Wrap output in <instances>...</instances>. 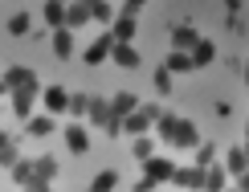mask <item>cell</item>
Wrapping results in <instances>:
<instances>
[{
  "label": "cell",
  "instance_id": "1",
  "mask_svg": "<svg viewBox=\"0 0 249 192\" xmlns=\"http://www.w3.org/2000/svg\"><path fill=\"white\" fill-rule=\"evenodd\" d=\"M4 82H8V90H41V82H37V74L29 70V66H8V74H4Z\"/></svg>",
  "mask_w": 249,
  "mask_h": 192
},
{
  "label": "cell",
  "instance_id": "2",
  "mask_svg": "<svg viewBox=\"0 0 249 192\" xmlns=\"http://www.w3.org/2000/svg\"><path fill=\"white\" fill-rule=\"evenodd\" d=\"M168 143L172 147H200V131H196V123L192 119H180V123H176V131L168 135Z\"/></svg>",
  "mask_w": 249,
  "mask_h": 192
},
{
  "label": "cell",
  "instance_id": "3",
  "mask_svg": "<svg viewBox=\"0 0 249 192\" xmlns=\"http://www.w3.org/2000/svg\"><path fill=\"white\" fill-rule=\"evenodd\" d=\"M115 45H119V41H115V33H102V37L94 41V45L82 53V61H86V66H98V61H107L110 53H115Z\"/></svg>",
  "mask_w": 249,
  "mask_h": 192
},
{
  "label": "cell",
  "instance_id": "4",
  "mask_svg": "<svg viewBox=\"0 0 249 192\" xmlns=\"http://www.w3.org/2000/svg\"><path fill=\"white\" fill-rule=\"evenodd\" d=\"M110 33H115V41L131 45L135 33H139V17H135V13H119V17H115V25H110Z\"/></svg>",
  "mask_w": 249,
  "mask_h": 192
},
{
  "label": "cell",
  "instance_id": "5",
  "mask_svg": "<svg viewBox=\"0 0 249 192\" xmlns=\"http://www.w3.org/2000/svg\"><path fill=\"white\" fill-rule=\"evenodd\" d=\"M143 176H151L155 184H163V180L176 176V164H172V159H163V155H151V159H143Z\"/></svg>",
  "mask_w": 249,
  "mask_h": 192
},
{
  "label": "cell",
  "instance_id": "6",
  "mask_svg": "<svg viewBox=\"0 0 249 192\" xmlns=\"http://www.w3.org/2000/svg\"><path fill=\"white\" fill-rule=\"evenodd\" d=\"M204 172H209V168H200V164H192V168H176L172 184H180V188L196 192V188H204Z\"/></svg>",
  "mask_w": 249,
  "mask_h": 192
},
{
  "label": "cell",
  "instance_id": "7",
  "mask_svg": "<svg viewBox=\"0 0 249 192\" xmlns=\"http://www.w3.org/2000/svg\"><path fill=\"white\" fill-rule=\"evenodd\" d=\"M41 102H45L49 115H61V111H70V90L66 86H45L41 90Z\"/></svg>",
  "mask_w": 249,
  "mask_h": 192
},
{
  "label": "cell",
  "instance_id": "8",
  "mask_svg": "<svg viewBox=\"0 0 249 192\" xmlns=\"http://www.w3.org/2000/svg\"><path fill=\"white\" fill-rule=\"evenodd\" d=\"M86 119L107 131V123L115 119V106H110V98H98V94H94V98H90V115H86Z\"/></svg>",
  "mask_w": 249,
  "mask_h": 192
},
{
  "label": "cell",
  "instance_id": "9",
  "mask_svg": "<svg viewBox=\"0 0 249 192\" xmlns=\"http://www.w3.org/2000/svg\"><path fill=\"white\" fill-rule=\"evenodd\" d=\"M61 135H66V147H70V152H74V155L90 152V135H86V127H82V123H70V127H66V131H61Z\"/></svg>",
  "mask_w": 249,
  "mask_h": 192
},
{
  "label": "cell",
  "instance_id": "10",
  "mask_svg": "<svg viewBox=\"0 0 249 192\" xmlns=\"http://www.w3.org/2000/svg\"><path fill=\"white\" fill-rule=\"evenodd\" d=\"M86 20H94V13H90L86 0H74V4H66V29H82Z\"/></svg>",
  "mask_w": 249,
  "mask_h": 192
},
{
  "label": "cell",
  "instance_id": "11",
  "mask_svg": "<svg viewBox=\"0 0 249 192\" xmlns=\"http://www.w3.org/2000/svg\"><path fill=\"white\" fill-rule=\"evenodd\" d=\"M213 61H216V45H213L209 37H200V41L192 45V66L204 70V66H213Z\"/></svg>",
  "mask_w": 249,
  "mask_h": 192
},
{
  "label": "cell",
  "instance_id": "12",
  "mask_svg": "<svg viewBox=\"0 0 249 192\" xmlns=\"http://www.w3.org/2000/svg\"><path fill=\"white\" fill-rule=\"evenodd\" d=\"M37 94H41V90H17V94H13V111H17V119H25V123L33 119V102H37Z\"/></svg>",
  "mask_w": 249,
  "mask_h": 192
},
{
  "label": "cell",
  "instance_id": "13",
  "mask_svg": "<svg viewBox=\"0 0 249 192\" xmlns=\"http://www.w3.org/2000/svg\"><path fill=\"white\" fill-rule=\"evenodd\" d=\"M147 131H151V119L143 111H135V115L123 119V135H131V139H139V135H147Z\"/></svg>",
  "mask_w": 249,
  "mask_h": 192
},
{
  "label": "cell",
  "instance_id": "14",
  "mask_svg": "<svg viewBox=\"0 0 249 192\" xmlns=\"http://www.w3.org/2000/svg\"><path fill=\"white\" fill-rule=\"evenodd\" d=\"M163 66H168L172 74H192L196 66H192V53L188 49H172L168 58H163Z\"/></svg>",
  "mask_w": 249,
  "mask_h": 192
},
{
  "label": "cell",
  "instance_id": "15",
  "mask_svg": "<svg viewBox=\"0 0 249 192\" xmlns=\"http://www.w3.org/2000/svg\"><path fill=\"white\" fill-rule=\"evenodd\" d=\"M110 106H115V115H119V119H127V115H135V111H139V94L119 90L115 98H110Z\"/></svg>",
  "mask_w": 249,
  "mask_h": 192
},
{
  "label": "cell",
  "instance_id": "16",
  "mask_svg": "<svg viewBox=\"0 0 249 192\" xmlns=\"http://www.w3.org/2000/svg\"><path fill=\"white\" fill-rule=\"evenodd\" d=\"M110 61H115L119 70H135V66H139V49H135V45H123V41H119L115 53H110Z\"/></svg>",
  "mask_w": 249,
  "mask_h": 192
},
{
  "label": "cell",
  "instance_id": "17",
  "mask_svg": "<svg viewBox=\"0 0 249 192\" xmlns=\"http://www.w3.org/2000/svg\"><path fill=\"white\" fill-rule=\"evenodd\" d=\"M196 41H200V33H196L192 25H176V29H172V49H188V53H192Z\"/></svg>",
  "mask_w": 249,
  "mask_h": 192
},
{
  "label": "cell",
  "instance_id": "18",
  "mask_svg": "<svg viewBox=\"0 0 249 192\" xmlns=\"http://www.w3.org/2000/svg\"><path fill=\"white\" fill-rule=\"evenodd\" d=\"M225 180H229V168L209 164V172H204V192H225Z\"/></svg>",
  "mask_w": 249,
  "mask_h": 192
},
{
  "label": "cell",
  "instance_id": "19",
  "mask_svg": "<svg viewBox=\"0 0 249 192\" xmlns=\"http://www.w3.org/2000/svg\"><path fill=\"white\" fill-rule=\"evenodd\" d=\"M41 17H45V25H49V29H66V4H61V0H45Z\"/></svg>",
  "mask_w": 249,
  "mask_h": 192
},
{
  "label": "cell",
  "instance_id": "20",
  "mask_svg": "<svg viewBox=\"0 0 249 192\" xmlns=\"http://www.w3.org/2000/svg\"><path fill=\"white\" fill-rule=\"evenodd\" d=\"M225 168H229V176L237 180V176H245L249 172V155H245V147H233L229 155H225Z\"/></svg>",
  "mask_w": 249,
  "mask_h": 192
},
{
  "label": "cell",
  "instance_id": "21",
  "mask_svg": "<svg viewBox=\"0 0 249 192\" xmlns=\"http://www.w3.org/2000/svg\"><path fill=\"white\" fill-rule=\"evenodd\" d=\"M25 131L33 135V139H45V135H53V115H33V119L25 123Z\"/></svg>",
  "mask_w": 249,
  "mask_h": 192
},
{
  "label": "cell",
  "instance_id": "22",
  "mask_svg": "<svg viewBox=\"0 0 249 192\" xmlns=\"http://www.w3.org/2000/svg\"><path fill=\"white\" fill-rule=\"evenodd\" d=\"M53 53H57L61 61L74 53V29H53Z\"/></svg>",
  "mask_w": 249,
  "mask_h": 192
},
{
  "label": "cell",
  "instance_id": "23",
  "mask_svg": "<svg viewBox=\"0 0 249 192\" xmlns=\"http://www.w3.org/2000/svg\"><path fill=\"white\" fill-rule=\"evenodd\" d=\"M33 172H37L33 180H45V184H53V176H57V159H53V155H37V159H33Z\"/></svg>",
  "mask_w": 249,
  "mask_h": 192
},
{
  "label": "cell",
  "instance_id": "24",
  "mask_svg": "<svg viewBox=\"0 0 249 192\" xmlns=\"http://www.w3.org/2000/svg\"><path fill=\"white\" fill-rule=\"evenodd\" d=\"M8 33L13 37H33V17L29 13H13L8 17Z\"/></svg>",
  "mask_w": 249,
  "mask_h": 192
},
{
  "label": "cell",
  "instance_id": "25",
  "mask_svg": "<svg viewBox=\"0 0 249 192\" xmlns=\"http://www.w3.org/2000/svg\"><path fill=\"white\" fill-rule=\"evenodd\" d=\"M115 188H119V172H110V168L90 180V192H115Z\"/></svg>",
  "mask_w": 249,
  "mask_h": 192
},
{
  "label": "cell",
  "instance_id": "26",
  "mask_svg": "<svg viewBox=\"0 0 249 192\" xmlns=\"http://www.w3.org/2000/svg\"><path fill=\"white\" fill-rule=\"evenodd\" d=\"M8 172H13V180H17V184H20V188H25V184H29V180H33V176H37V172H33V159H17V164H13V168H8Z\"/></svg>",
  "mask_w": 249,
  "mask_h": 192
},
{
  "label": "cell",
  "instance_id": "27",
  "mask_svg": "<svg viewBox=\"0 0 249 192\" xmlns=\"http://www.w3.org/2000/svg\"><path fill=\"white\" fill-rule=\"evenodd\" d=\"M131 155L135 159H151L155 155V143L147 139V135H139V139H131Z\"/></svg>",
  "mask_w": 249,
  "mask_h": 192
},
{
  "label": "cell",
  "instance_id": "28",
  "mask_svg": "<svg viewBox=\"0 0 249 192\" xmlns=\"http://www.w3.org/2000/svg\"><path fill=\"white\" fill-rule=\"evenodd\" d=\"M90 98H94V94H70V115H74V119L90 115Z\"/></svg>",
  "mask_w": 249,
  "mask_h": 192
},
{
  "label": "cell",
  "instance_id": "29",
  "mask_svg": "<svg viewBox=\"0 0 249 192\" xmlns=\"http://www.w3.org/2000/svg\"><path fill=\"white\" fill-rule=\"evenodd\" d=\"M176 123H180V115H168V111L155 119V131H160V139H168V135L176 131Z\"/></svg>",
  "mask_w": 249,
  "mask_h": 192
},
{
  "label": "cell",
  "instance_id": "30",
  "mask_svg": "<svg viewBox=\"0 0 249 192\" xmlns=\"http://www.w3.org/2000/svg\"><path fill=\"white\" fill-rule=\"evenodd\" d=\"M155 90H160L163 98L172 94V70H168V66H160V70H155Z\"/></svg>",
  "mask_w": 249,
  "mask_h": 192
},
{
  "label": "cell",
  "instance_id": "31",
  "mask_svg": "<svg viewBox=\"0 0 249 192\" xmlns=\"http://www.w3.org/2000/svg\"><path fill=\"white\" fill-rule=\"evenodd\" d=\"M90 13H94V20H102V25H115V8H110L107 0H102V4H94Z\"/></svg>",
  "mask_w": 249,
  "mask_h": 192
},
{
  "label": "cell",
  "instance_id": "32",
  "mask_svg": "<svg viewBox=\"0 0 249 192\" xmlns=\"http://www.w3.org/2000/svg\"><path fill=\"white\" fill-rule=\"evenodd\" d=\"M213 159H216V147H213V143H200V147H196V164H200V168H209Z\"/></svg>",
  "mask_w": 249,
  "mask_h": 192
},
{
  "label": "cell",
  "instance_id": "33",
  "mask_svg": "<svg viewBox=\"0 0 249 192\" xmlns=\"http://www.w3.org/2000/svg\"><path fill=\"white\" fill-rule=\"evenodd\" d=\"M17 159H20V152H17V143H4V147H0V168H13Z\"/></svg>",
  "mask_w": 249,
  "mask_h": 192
},
{
  "label": "cell",
  "instance_id": "34",
  "mask_svg": "<svg viewBox=\"0 0 249 192\" xmlns=\"http://www.w3.org/2000/svg\"><path fill=\"white\" fill-rule=\"evenodd\" d=\"M20 192H53V184H45V180H29Z\"/></svg>",
  "mask_w": 249,
  "mask_h": 192
},
{
  "label": "cell",
  "instance_id": "35",
  "mask_svg": "<svg viewBox=\"0 0 249 192\" xmlns=\"http://www.w3.org/2000/svg\"><path fill=\"white\" fill-rule=\"evenodd\" d=\"M139 111H143V115H147V119H151V123H155V119H160V115H163V111H160V106H155V102H147V106H139Z\"/></svg>",
  "mask_w": 249,
  "mask_h": 192
},
{
  "label": "cell",
  "instance_id": "36",
  "mask_svg": "<svg viewBox=\"0 0 249 192\" xmlns=\"http://www.w3.org/2000/svg\"><path fill=\"white\" fill-rule=\"evenodd\" d=\"M135 192H155V180H151V176H143L139 184H135Z\"/></svg>",
  "mask_w": 249,
  "mask_h": 192
},
{
  "label": "cell",
  "instance_id": "37",
  "mask_svg": "<svg viewBox=\"0 0 249 192\" xmlns=\"http://www.w3.org/2000/svg\"><path fill=\"white\" fill-rule=\"evenodd\" d=\"M143 4H147V0H127V8H123V13H139Z\"/></svg>",
  "mask_w": 249,
  "mask_h": 192
},
{
  "label": "cell",
  "instance_id": "38",
  "mask_svg": "<svg viewBox=\"0 0 249 192\" xmlns=\"http://www.w3.org/2000/svg\"><path fill=\"white\" fill-rule=\"evenodd\" d=\"M237 192H249V172H245V176H237Z\"/></svg>",
  "mask_w": 249,
  "mask_h": 192
},
{
  "label": "cell",
  "instance_id": "39",
  "mask_svg": "<svg viewBox=\"0 0 249 192\" xmlns=\"http://www.w3.org/2000/svg\"><path fill=\"white\" fill-rule=\"evenodd\" d=\"M4 94H8V98H13V90H8V82L0 78V98H4Z\"/></svg>",
  "mask_w": 249,
  "mask_h": 192
},
{
  "label": "cell",
  "instance_id": "40",
  "mask_svg": "<svg viewBox=\"0 0 249 192\" xmlns=\"http://www.w3.org/2000/svg\"><path fill=\"white\" fill-rule=\"evenodd\" d=\"M4 143H13V139H8V135H4V131H0V147H4Z\"/></svg>",
  "mask_w": 249,
  "mask_h": 192
},
{
  "label": "cell",
  "instance_id": "41",
  "mask_svg": "<svg viewBox=\"0 0 249 192\" xmlns=\"http://www.w3.org/2000/svg\"><path fill=\"white\" fill-rule=\"evenodd\" d=\"M86 4H90V8H94V4H102V0H86Z\"/></svg>",
  "mask_w": 249,
  "mask_h": 192
},
{
  "label": "cell",
  "instance_id": "42",
  "mask_svg": "<svg viewBox=\"0 0 249 192\" xmlns=\"http://www.w3.org/2000/svg\"><path fill=\"white\" fill-rule=\"evenodd\" d=\"M245 82H249V61H245Z\"/></svg>",
  "mask_w": 249,
  "mask_h": 192
},
{
  "label": "cell",
  "instance_id": "43",
  "mask_svg": "<svg viewBox=\"0 0 249 192\" xmlns=\"http://www.w3.org/2000/svg\"><path fill=\"white\" fill-rule=\"evenodd\" d=\"M61 4H74V0H61Z\"/></svg>",
  "mask_w": 249,
  "mask_h": 192
},
{
  "label": "cell",
  "instance_id": "44",
  "mask_svg": "<svg viewBox=\"0 0 249 192\" xmlns=\"http://www.w3.org/2000/svg\"><path fill=\"white\" fill-rule=\"evenodd\" d=\"M245 135H249V123H245Z\"/></svg>",
  "mask_w": 249,
  "mask_h": 192
},
{
  "label": "cell",
  "instance_id": "45",
  "mask_svg": "<svg viewBox=\"0 0 249 192\" xmlns=\"http://www.w3.org/2000/svg\"><path fill=\"white\" fill-rule=\"evenodd\" d=\"M245 155H249V143H245Z\"/></svg>",
  "mask_w": 249,
  "mask_h": 192
},
{
  "label": "cell",
  "instance_id": "46",
  "mask_svg": "<svg viewBox=\"0 0 249 192\" xmlns=\"http://www.w3.org/2000/svg\"><path fill=\"white\" fill-rule=\"evenodd\" d=\"M225 192H229V188H225Z\"/></svg>",
  "mask_w": 249,
  "mask_h": 192
}]
</instances>
